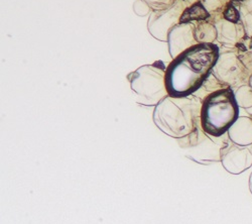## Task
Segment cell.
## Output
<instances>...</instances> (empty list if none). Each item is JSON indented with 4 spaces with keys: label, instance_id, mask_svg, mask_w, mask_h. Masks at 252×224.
Here are the masks:
<instances>
[{
    "label": "cell",
    "instance_id": "obj_8",
    "mask_svg": "<svg viewBox=\"0 0 252 224\" xmlns=\"http://www.w3.org/2000/svg\"><path fill=\"white\" fill-rule=\"evenodd\" d=\"M222 162L231 174H241L252 166V153L243 146L232 145L223 154Z\"/></svg>",
    "mask_w": 252,
    "mask_h": 224
},
{
    "label": "cell",
    "instance_id": "obj_3",
    "mask_svg": "<svg viewBox=\"0 0 252 224\" xmlns=\"http://www.w3.org/2000/svg\"><path fill=\"white\" fill-rule=\"evenodd\" d=\"M195 107L186 97H167L158 106L155 114L157 125L164 132L176 137L193 129Z\"/></svg>",
    "mask_w": 252,
    "mask_h": 224
},
{
    "label": "cell",
    "instance_id": "obj_9",
    "mask_svg": "<svg viewBox=\"0 0 252 224\" xmlns=\"http://www.w3.org/2000/svg\"><path fill=\"white\" fill-rule=\"evenodd\" d=\"M229 137L234 144L247 147L252 144V119L249 117H238L228 129Z\"/></svg>",
    "mask_w": 252,
    "mask_h": 224
},
{
    "label": "cell",
    "instance_id": "obj_15",
    "mask_svg": "<svg viewBox=\"0 0 252 224\" xmlns=\"http://www.w3.org/2000/svg\"><path fill=\"white\" fill-rule=\"evenodd\" d=\"M224 16H225L226 20H229V22H231V23H237L239 19V13H238L237 9L232 5H230L227 8V10L224 13Z\"/></svg>",
    "mask_w": 252,
    "mask_h": 224
},
{
    "label": "cell",
    "instance_id": "obj_13",
    "mask_svg": "<svg viewBox=\"0 0 252 224\" xmlns=\"http://www.w3.org/2000/svg\"><path fill=\"white\" fill-rule=\"evenodd\" d=\"M237 105L242 108L252 107V87L251 86H241L238 88L234 94Z\"/></svg>",
    "mask_w": 252,
    "mask_h": 224
},
{
    "label": "cell",
    "instance_id": "obj_14",
    "mask_svg": "<svg viewBox=\"0 0 252 224\" xmlns=\"http://www.w3.org/2000/svg\"><path fill=\"white\" fill-rule=\"evenodd\" d=\"M239 59L246 71L252 73V48L249 52H246L244 55H240Z\"/></svg>",
    "mask_w": 252,
    "mask_h": 224
},
{
    "label": "cell",
    "instance_id": "obj_17",
    "mask_svg": "<svg viewBox=\"0 0 252 224\" xmlns=\"http://www.w3.org/2000/svg\"><path fill=\"white\" fill-rule=\"evenodd\" d=\"M249 85L252 87V74L250 76V79H249Z\"/></svg>",
    "mask_w": 252,
    "mask_h": 224
},
{
    "label": "cell",
    "instance_id": "obj_6",
    "mask_svg": "<svg viewBox=\"0 0 252 224\" xmlns=\"http://www.w3.org/2000/svg\"><path fill=\"white\" fill-rule=\"evenodd\" d=\"M169 51L173 59L183 54L190 48L199 45L196 37L195 25L192 23H180L170 32Z\"/></svg>",
    "mask_w": 252,
    "mask_h": 224
},
{
    "label": "cell",
    "instance_id": "obj_1",
    "mask_svg": "<svg viewBox=\"0 0 252 224\" xmlns=\"http://www.w3.org/2000/svg\"><path fill=\"white\" fill-rule=\"evenodd\" d=\"M219 58L214 44H199L174 59L165 72V87L171 97L183 98L197 91Z\"/></svg>",
    "mask_w": 252,
    "mask_h": 224
},
{
    "label": "cell",
    "instance_id": "obj_11",
    "mask_svg": "<svg viewBox=\"0 0 252 224\" xmlns=\"http://www.w3.org/2000/svg\"><path fill=\"white\" fill-rule=\"evenodd\" d=\"M196 29V37L199 44H212L217 38V31L215 25L201 20L197 25Z\"/></svg>",
    "mask_w": 252,
    "mask_h": 224
},
{
    "label": "cell",
    "instance_id": "obj_2",
    "mask_svg": "<svg viewBox=\"0 0 252 224\" xmlns=\"http://www.w3.org/2000/svg\"><path fill=\"white\" fill-rule=\"evenodd\" d=\"M237 118L238 105L230 89L217 90L205 99L201 109V125L208 134H224Z\"/></svg>",
    "mask_w": 252,
    "mask_h": 224
},
{
    "label": "cell",
    "instance_id": "obj_5",
    "mask_svg": "<svg viewBox=\"0 0 252 224\" xmlns=\"http://www.w3.org/2000/svg\"><path fill=\"white\" fill-rule=\"evenodd\" d=\"M185 10L181 5L172 6L169 9L156 10L149 19V32L155 38L165 42L169 38L171 31L181 23Z\"/></svg>",
    "mask_w": 252,
    "mask_h": 224
},
{
    "label": "cell",
    "instance_id": "obj_16",
    "mask_svg": "<svg viewBox=\"0 0 252 224\" xmlns=\"http://www.w3.org/2000/svg\"><path fill=\"white\" fill-rule=\"evenodd\" d=\"M249 189H250V192L252 194V173H251L250 178H249Z\"/></svg>",
    "mask_w": 252,
    "mask_h": 224
},
{
    "label": "cell",
    "instance_id": "obj_10",
    "mask_svg": "<svg viewBox=\"0 0 252 224\" xmlns=\"http://www.w3.org/2000/svg\"><path fill=\"white\" fill-rule=\"evenodd\" d=\"M217 31V39L223 44H235L239 38V29L236 23H231L229 20H223L215 24Z\"/></svg>",
    "mask_w": 252,
    "mask_h": 224
},
{
    "label": "cell",
    "instance_id": "obj_12",
    "mask_svg": "<svg viewBox=\"0 0 252 224\" xmlns=\"http://www.w3.org/2000/svg\"><path fill=\"white\" fill-rule=\"evenodd\" d=\"M208 17H209L208 10L204 7L202 3L198 2L185 10L181 18V23H192L194 20L201 22V20H205Z\"/></svg>",
    "mask_w": 252,
    "mask_h": 224
},
{
    "label": "cell",
    "instance_id": "obj_4",
    "mask_svg": "<svg viewBox=\"0 0 252 224\" xmlns=\"http://www.w3.org/2000/svg\"><path fill=\"white\" fill-rule=\"evenodd\" d=\"M165 72L163 64L157 62L153 65L142 66L129 75L132 90L140 97L145 105H153L161 100L166 91Z\"/></svg>",
    "mask_w": 252,
    "mask_h": 224
},
{
    "label": "cell",
    "instance_id": "obj_7",
    "mask_svg": "<svg viewBox=\"0 0 252 224\" xmlns=\"http://www.w3.org/2000/svg\"><path fill=\"white\" fill-rule=\"evenodd\" d=\"M213 70L217 77L230 84H236L242 81L244 71H246L239 56L230 52L219 55Z\"/></svg>",
    "mask_w": 252,
    "mask_h": 224
}]
</instances>
